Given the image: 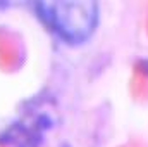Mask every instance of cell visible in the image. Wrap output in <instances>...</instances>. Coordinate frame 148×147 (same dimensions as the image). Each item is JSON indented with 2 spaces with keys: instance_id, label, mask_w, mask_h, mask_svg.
<instances>
[{
  "instance_id": "cell-1",
  "label": "cell",
  "mask_w": 148,
  "mask_h": 147,
  "mask_svg": "<svg viewBox=\"0 0 148 147\" xmlns=\"http://www.w3.org/2000/svg\"><path fill=\"white\" fill-rule=\"evenodd\" d=\"M38 17L67 43H83L98 24V3L91 0L36 2Z\"/></svg>"
}]
</instances>
